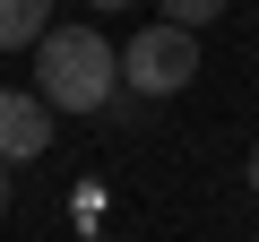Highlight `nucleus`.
I'll use <instances>...</instances> for the list:
<instances>
[{
  "mask_svg": "<svg viewBox=\"0 0 259 242\" xmlns=\"http://www.w3.org/2000/svg\"><path fill=\"white\" fill-rule=\"evenodd\" d=\"M35 95L52 112H112L121 104V52L95 26H44L35 35Z\"/></svg>",
  "mask_w": 259,
  "mask_h": 242,
  "instance_id": "f257e3e1",
  "label": "nucleus"
},
{
  "mask_svg": "<svg viewBox=\"0 0 259 242\" xmlns=\"http://www.w3.org/2000/svg\"><path fill=\"white\" fill-rule=\"evenodd\" d=\"M190 78H199V26L156 18V26H139V35L121 44V87H130V95L164 104V95H182Z\"/></svg>",
  "mask_w": 259,
  "mask_h": 242,
  "instance_id": "f03ea898",
  "label": "nucleus"
},
{
  "mask_svg": "<svg viewBox=\"0 0 259 242\" xmlns=\"http://www.w3.org/2000/svg\"><path fill=\"white\" fill-rule=\"evenodd\" d=\"M52 147V104L35 87H0V165H35Z\"/></svg>",
  "mask_w": 259,
  "mask_h": 242,
  "instance_id": "7ed1b4c3",
  "label": "nucleus"
},
{
  "mask_svg": "<svg viewBox=\"0 0 259 242\" xmlns=\"http://www.w3.org/2000/svg\"><path fill=\"white\" fill-rule=\"evenodd\" d=\"M52 26V0H0V52H18Z\"/></svg>",
  "mask_w": 259,
  "mask_h": 242,
  "instance_id": "20e7f679",
  "label": "nucleus"
},
{
  "mask_svg": "<svg viewBox=\"0 0 259 242\" xmlns=\"http://www.w3.org/2000/svg\"><path fill=\"white\" fill-rule=\"evenodd\" d=\"M156 9H164L173 26H216V18H225V0H156Z\"/></svg>",
  "mask_w": 259,
  "mask_h": 242,
  "instance_id": "39448f33",
  "label": "nucleus"
},
{
  "mask_svg": "<svg viewBox=\"0 0 259 242\" xmlns=\"http://www.w3.org/2000/svg\"><path fill=\"white\" fill-rule=\"evenodd\" d=\"M242 182H250V199H259V147H250V173H242Z\"/></svg>",
  "mask_w": 259,
  "mask_h": 242,
  "instance_id": "423d86ee",
  "label": "nucleus"
},
{
  "mask_svg": "<svg viewBox=\"0 0 259 242\" xmlns=\"http://www.w3.org/2000/svg\"><path fill=\"white\" fill-rule=\"evenodd\" d=\"M0 216H9V165H0Z\"/></svg>",
  "mask_w": 259,
  "mask_h": 242,
  "instance_id": "0eeeda50",
  "label": "nucleus"
},
{
  "mask_svg": "<svg viewBox=\"0 0 259 242\" xmlns=\"http://www.w3.org/2000/svg\"><path fill=\"white\" fill-rule=\"evenodd\" d=\"M87 9H130V0H87Z\"/></svg>",
  "mask_w": 259,
  "mask_h": 242,
  "instance_id": "6e6552de",
  "label": "nucleus"
}]
</instances>
